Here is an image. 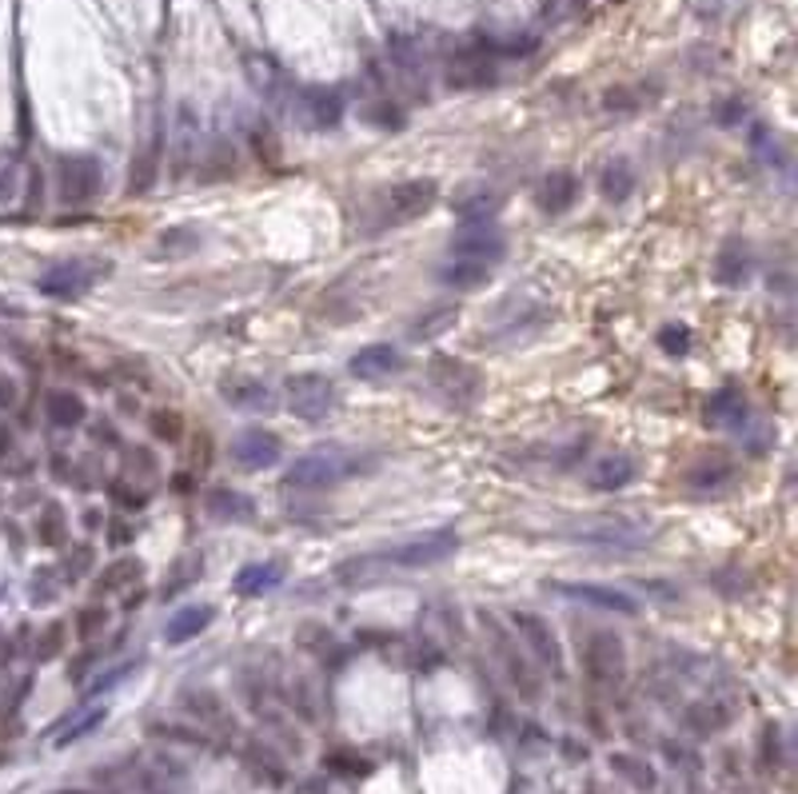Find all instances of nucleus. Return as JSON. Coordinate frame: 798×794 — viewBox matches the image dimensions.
I'll return each mask as SVG.
<instances>
[{"label": "nucleus", "instance_id": "1", "mask_svg": "<svg viewBox=\"0 0 798 794\" xmlns=\"http://www.w3.org/2000/svg\"><path fill=\"white\" fill-rule=\"evenodd\" d=\"M352 472H356V456H352V451L319 447V451L300 456V460L283 472V484L295 487V491H324V487L344 484Z\"/></svg>", "mask_w": 798, "mask_h": 794}, {"label": "nucleus", "instance_id": "2", "mask_svg": "<svg viewBox=\"0 0 798 794\" xmlns=\"http://www.w3.org/2000/svg\"><path fill=\"white\" fill-rule=\"evenodd\" d=\"M455 547H459V535L440 527V532H423L416 539H407V543H395L392 551H383V555H371L380 567H404V572H416V567H435L443 559L455 555Z\"/></svg>", "mask_w": 798, "mask_h": 794}, {"label": "nucleus", "instance_id": "3", "mask_svg": "<svg viewBox=\"0 0 798 794\" xmlns=\"http://www.w3.org/2000/svg\"><path fill=\"white\" fill-rule=\"evenodd\" d=\"M428 380L447 404H455V408H471V404H479V396H483V375H479L467 360H459V356H431Z\"/></svg>", "mask_w": 798, "mask_h": 794}, {"label": "nucleus", "instance_id": "4", "mask_svg": "<svg viewBox=\"0 0 798 794\" xmlns=\"http://www.w3.org/2000/svg\"><path fill=\"white\" fill-rule=\"evenodd\" d=\"M283 399H288V411H292L295 420L316 423V420H324V415H332L335 384L319 372H295V375H288V384H283Z\"/></svg>", "mask_w": 798, "mask_h": 794}, {"label": "nucleus", "instance_id": "5", "mask_svg": "<svg viewBox=\"0 0 798 794\" xmlns=\"http://www.w3.org/2000/svg\"><path fill=\"white\" fill-rule=\"evenodd\" d=\"M583 670H587L591 679L599 687H619L626 675V651L619 643V635L611 631H595L583 643Z\"/></svg>", "mask_w": 798, "mask_h": 794}, {"label": "nucleus", "instance_id": "6", "mask_svg": "<svg viewBox=\"0 0 798 794\" xmlns=\"http://www.w3.org/2000/svg\"><path fill=\"white\" fill-rule=\"evenodd\" d=\"M100 272H109V264L64 260V264H56V268H49V272L40 276V292L52 296V299H80L88 287L97 284V280H104Z\"/></svg>", "mask_w": 798, "mask_h": 794}, {"label": "nucleus", "instance_id": "7", "mask_svg": "<svg viewBox=\"0 0 798 794\" xmlns=\"http://www.w3.org/2000/svg\"><path fill=\"white\" fill-rule=\"evenodd\" d=\"M735 484H738V468L726 456H702L683 475V487L695 499H719L726 491H735Z\"/></svg>", "mask_w": 798, "mask_h": 794}, {"label": "nucleus", "instance_id": "8", "mask_svg": "<svg viewBox=\"0 0 798 794\" xmlns=\"http://www.w3.org/2000/svg\"><path fill=\"white\" fill-rule=\"evenodd\" d=\"M504 232L495 228L492 220H471L464 223V232L455 236L452 244V256H459V260H476L483 264V268H492L495 260H504Z\"/></svg>", "mask_w": 798, "mask_h": 794}, {"label": "nucleus", "instance_id": "9", "mask_svg": "<svg viewBox=\"0 0 798 794\" xmlns=\"http://www.w3.org/2000/svg\"><path fill=\"white\" fill-rule=\"evenodd\" d=\"M511 627L519 631V639L531 646V655L540 667H547L552 675H563V651H559V639L540 615H531V611H511Z\"/></svg>", "mask_w": 798, "mask_h": 794}, {"label": "nucleus", "instance_id": "10", "mask_svg": "<svg viewBox=\"0 0 798 794\" xmlns=\"http://www.w3.org/2000/svg\"><path fill=\"white\" fill-rule=\"evenodd\" d=\"M440 200V184L435 180H400L388 188V223H407L419 220L431 204Z\"/></svg>", "mask_w": 798, "mask_h": 794}, {"label": "nucleus", "instance_id": "11", "mask_svg": "<svg viewBox=\"0 0 798 794\" xmlns=\"http://www.w3.org/2000/svg\"><path fill=\"white\" fill-rule=\"evenodd\" d=\"M228 456H232L236 468H244V472H264V468H276V463H280L283 444L271 432H264V427H248V432H240L232 439Z\"/></svg>", "mask_w": 798, "mask_h": 794}, {"label": "nucleus", "instance_id": "12", "mask_svg": "<svg viewBox=\"0 0 798 794\" xmlns=\"http://www.w3.org/2000/svg\"><path fill=\"white\" fill-rule=\"evenodd\" d=\"M100 192V164L92 156H64L61 161V200L64 204H92Z\"/></svg>", "mask_w": 798, "mask_h": 794}, {"label": "nucleus", "instance_id": "13", "mask_svg": "<svg viewBox=\"0 0 798 794\" xmlns=\"http://www.w3.org/2000/svg\"><path fill=\"white\" fill-rule=\"evenodd\" d=\"M702 420H707V427H719V432H747V423H750L747 396H743L738 387H719V392L707 399Z\"/></svg>", "mask_w": 798, "mask_h": 794}, {"label": "nucleus", "instance_id": "14", "mask_svg": "<svg viewBox=\"0 0 798 794\" xmlns=\"http://www.w3.org/2000/svg\"><path fill=\"white\" fill-rule=\"evenodd\" d=\"M552 591L567 599H579V603H591V607L599 611H611V615H638V603L626 591L619 587H607V584H552Z\"/></svg>", "mask_w": 798, "mask_h": 794}, {"label": "nucleus", "instance_id": "15", "mask_svg": "<svg viewBox=\"0 0 798 794\" xmlns=\"http://www.w3.org/2000/svg\"><path fill=\"white\" fill-rule=\"evenodd\" d=\"M495 80V64L487 49H459L447 61V85L452 88H487Z\"/></svg>", "mask_w": 798, "mask_h": 794}, {"label": "nucleus", "instance_id": "16", "mask_svg": "<svg viewBox=\"0 0 798 794\" xmlns=\"http://www.w3.org/2000/svg\"><path fill=\"white\" fill-rule=\"evenodd\" d=\"M220 396L240 411H268L271 408V392L259 384L256 375L232 372L220 380Z\"/></svg>", "mask_w": 798, "mask_h": 794}, {"label": "nucleus", "instance_id": "17", "mask_svg": "<svg viewBox=\"0 0 798 794\" xmlns=\"http://www.w3.org/2000/svg\"><path fill=\"white\" fill-rule=\"evenodd\" d=\"M283 563H276V559H268V563H248V567H240L232 579V591L240 599H259L268 596V591H276V587L283 584Z\"/></svg>", "mask_w": 798, "mask_h": 794}, {"label": "nucleus", "instance_id": "18", "mask_svg": "<svg viewBox=\"0 0 798 794\" xmlns=\"http://www.w3.org/2000/svg\"><path fill=\"white\" fill-rule=\"evenodd\" d=\"M635 460L631 456H607V460L587 468V487L591 491H623L626 484H635Z\"/></svg>", "mask_w": 798, "mask_h": 794}, {"label": "nucleus", "instance_id": "19", "mask_svg": "<svg viewBox=\"0 0 798 794\" xmlns=\"http://www.w3.org/2000/svg\"><path fill=\"white\" fill-rule=\"evenodd\" d=\"M212 619H216V611H212L208 603H192V607H180L173 619H168V627H164V643H168V646L188 643V639H197V635L208 631Z\"/></svg>", "mask_w": 798, "mask_h": 794}, {"label": "nucleus", "instance_id": "20", "mask_svg": "<svg viewBox=\"0 0 798 794\" xmlns=\"http://www.w3.org/2000/svg\"><path fill=\"white\" fill-rule=\"evenodd\" d=\"M575 196H579V180L571 172H547L540 184H535V204H540L543 212H552V216L571 208Z\"/></svg>", "mask_w": 798, "mask_h": 794}, {"label": "nucleus", "instance_id": "21", "mask_svg": "<svg viewBox=\"0 0 798 794\" xmlns=\"http://www.w3.org/2000/svg\"><path fill=\"white\" fill-rule=\"evenodd\" d=\"M750 268H755V256H750V248L743 240H726L723 248H719V256H714V280L726 287L747 284Z\"/></svg>", "mask_w": 798, "mask_h": 794}, {"label": "nucleus", "instance_id": "22", "mask_svg": "<svg viewBox=\"0 0 798 794\" xmlns=\"http://www.w3.org/2000/svg\"><path fill=\"white\" fill-rule=\"evenodd\" d=\"M400 363H404L400 348H392V344H368V348H359L356 356H352V375H359V380H383V375H392Z\"/></svg>", "mask_w": 798, "mask_h": 794}, {"label": "nucleus", "instance_id": "23", "mask_svg": "<svg viewBox=\"0 0 798 794\" xmlns=\"http://www.w3.org/2000/svg\"><path fill=\"white\" fill-rule=\"evenodd\" d=\"M204 511H208L212 520L220 523H244L252 520V499L240 496V491H228V487H216V491H208L204 496Z\"/></svg>", "mask_w": 798, "mask_h": 794}, {"label": "nucleus", "instance_id": "24", "mask_svg": "<svg viewBox=\"0 0 798 794\" xmlns=\"http://www.w3.org/2000/svg\"><path fill=\"white\" fill-rule=\"evenodd\" d=\"M300 112H304V116H312V125H316V128H335V125H340V112H344V104H340V97H335V92H324V88H304V92H300Z\"/></svg>", "mask_w": 798, "mask_h": 794}, {"label": "nucleus", "instance_id": "25", "mask_svg": "<svg viewBox=\"0 0 798 794\" xmlns=\"http://www.w3.org/2000/svg\"><path fill=\"white\" fill-rule=\"evenodd\" d=\"M487 272H492V268H483V264H476V260H459V256H452V260L443 264L435 276H440V284L455 287V292H471V287L487 284Z\"/></svg>", "mask_w": 798, "mask_h": 794}, {"label": "nucleus", "instance_id": "26", "mask_svg": "<svg viewBox=\"0 0 798 794\" xmlns=\"http://www.w3.org/2000/svg\"><path fill=\"white\" fill-rule=\"evenodd\" d=\"M599 188H603V196L611 200V204H623V200H631V192H635V168H631V161L615 156V161L603 168Z\"/></svg>", "mask_w": 798, "mask_h": 794}, {"label": "nucleus", "instance_id": "27", "mask_svg": "<svg viewBox=\"0 0 798 794\" xmlns=\"http://www.w3.org/2000/svg\"><path fill=\"white\" fill-rule=\"evenodd\" d=\"M455 323V304H431L407 323V340H435L440 332H447Z\"/></svg>", "mask_w": 798, "mask_h": 794}, {"label": "nucleus", "instance_id": "28", "mask_svg": "<svg viewBox=\"0 0 798 794\" xmlns=\"http://www.w3.org/2000/svg\"><path fill=\"white\" fill-rule=\"evenodd\" d=\"M140 575H144V563H140V559H116V563H109V567L97 575V596L124 591V587H132Z\"/></svg>", "mask_w": 798, "mask_h": 794}, {"label": "nucleus", "instance_id": "29", "mask_svg": "<svg viewBox=\"0 0 798 794\" xmlns=\"http://www.w3.org/2000/svg\"><path fill=\"white\" fill-rule=\"evenodd\" d=\"M45 411H49V420L56 423V427H80L88 415L85 399L76 396V392H49Z\"/></svg>", "mask_w": 798, "mask_h": 794}, {"label": "nucleus", "instance_id": "30", "mask_svg": "<svg viewBox=\"0 0 798 794\" xmlns=\"http://www.w3.org/2000/svg\"><path fill=\"white\" fill-rule=\"evenodd\" d=\"M156 244L160 260H180V256H192L200 248V232L197 228H168V232H160Z\"/></svg>", "mask_w": 798, "mask_h": 794}, {"label": "nucleus", "instance_id": "31", "mask_svg": "<svg viewBox=\"0 0 798 794\" xmlns=\"http://www.w3.org/2000/svg\"><path fill=\"white\" fill-rule=\"evenodd\" d=\"M683 722H687V731H695V734H714L731 722V710L719 707V703H695V707L683 715Z\"/></svg>", "mask_w": 798, "mask_h": 794}, {"label": "nucleus", "instance_id": "32", "mask_svg": "<svg viewBox=\"0 0 798 794\" xmlns=\"http://www.w3.org/2000/svg\"><path fill=\"white\" fill-rule=\"evenodd\" d=\"M104 715H109V710L104 707H88V710H80V715H76L73 722H64L61 731H56V746H68V743H76V739H85V734H92L100 727V722H104Z\"/></svg>", "mask_w": 798, "mask_h": 794}, {"label": "nucleus", "instance_id": "33", "mask_svg": "<svg viewBox=\"0 0 798 794\" xmlns=\"http://www.w3.org/2000/svg\"><path fill=\"white\" fill-rule=\"evenodd\" d=\"M499 204H504V196L499 192H476V196L459 200V220L471 223V220H495V212H499Z\"/></svg>", "mask_w": 798, "mask_h": 794}, {"label": "nucleus", "instance_id": "34", "mask_svg": "<svg viewBox=\"0 0 798 794\" xmlns=\"http://www.w3.org/2000/svg\"><path fill=\"white\" fill-rule=\"evenodd\" d=\"M611 770L615 774H623L635 791H655V770L647 767V763H638V758L631 755H611Z\"/></svg>", "mask_w": 798, "mask_h": 794}, {"label": "nucleus", "instance_id": "35", "mask_svg": "<svg viewBox=\"0 0 798 794\" xmlns=\"http://www.w3.org/2000/svg\"><path fill=\"white\" fill-rule=\"evenodd\" d=\"M659 348L667 356H687L691 351V328L687 323H667L663 332H659Z\"/></svg>", "mask_w": 798, "mask_h": 794}, {"label": "nucleus", "instance_id": "36", "mask_svg": "<svg viewBox=\"0 0 798 794\" xmlns=\"http://www.w3.org/2000/svg\"><path fill=\"white\" fill-rule=\"evenodd\" d=\"M197 579H200V559H180V572H176L168 584L160 587V596H164V599L180 596V591H185L188 584H197Z\"/></svg>", "mask_w": 798, "mask_h": 794}, {"label": "nucleus", "instance_id": "37", "mask_svg": "<svg viewBox=\"0 0 798 794\" xmlns=\"http://www.w3.org/2000/svg\"><path fill=\"white\" fill-rule=\"evenodd\" d=\"M152 176H156V152H144L140 161H136V168L128 172V192H148L152 188Z\"/></svg>", "mask_w": 798, "mask_h": 794}, {"label": "nucleus", "instance_id": "38", "mask_svg": "<svg viewBox=\"0 0 798 794\" xmlns=\"http://www.w3.org/2000/svg\"><path fill=\"white\" fill-rule=\"evenodd\" d=\"M152 432H156V439H164V444H176V439L185 435V423H180L176 411H156V415H152Z\"/></svg>", "mask_w": 798, "mask_h": 794}, {"label": "nucleus", "instance_id": "39", "mask_svg": "<svg viewBox=\"0 0 798 794\" xmlns=\"http://www.w3.org/2000/svg\"><path fill=\"white\" fill-rule=\"evenodd\" d=\"M104 623H109L104 607H100V603H92V607H85L80 615H76V631H80V639H97V635L104 631Z\"/></svg>", "mask_w": 798, "mask_h": 794}, {"label": "nucleus", "instance_id": "40", "mask_svg": "<svg viewBox=\"0 0 798 794\" xmlns=\"http://www.w3.org/2000/svg\"><path fill=\"white\" fill-rule=\"evenodd\" d=\"M40 543H61V532H64V515L61 508H45V515H40Z\"/></svg>", "mask_w": 798, "mask_h": 794}, {"label": "nucleus", "instance_id": "41", "mask_svg": "<svg viewBox=\"0 0 798 794\" xmlns=\"http://www.w3.org/2000/svg\"><path fill=\"white\" fill-rule=\"evenodd\" d=\"M743 112H747V104H743L738 97H731V100H723V104H714V120H719L723 128H731V125L743 120Z\"/></svg>", "mask_w": 798, "mask_h": 794}, {"label": "nucleus", "instance_id": "42", "mask_svg": "<svg viewBox=\"0 0 798 794\" xmlns=\"http://www.w3.org/2000/svg\"><path fill=\"white\" fill-rule=\"evenodd\" d=\"M132 670H136V663H124V667L109 670V675H100L97 683H92V695H100V691H109V687H116V683H121V679H128Z\"/></svg>", "mask_w": 798, "mask_h": 794}, {"label": "nucleus", "instance_id": "43", "mask_svg": "<svg viewBox=\"0 0 798 794\" xmlns=\"http://www.w3.org/2000/svg\"><path fill=\"white\" fill-rule=\"evenodd\" d=\"M197 444L200 451L192 447V472H208V460H212V439L204 432H197Z\"/></svg>", "mask_w": 798, "mask_h": 794}, {"label": "nucleus", "instance_id": "44", "mask_svg": "<svg viewBox=\"0 0 798 794\" xmlns=\"http://www.w3.org/2000/svg\"><path fill=\"white\" fill-rule=\"evenodd\" d=\"M61 643H64V627H61V623H52V631L45 635V643H40L37 655H40V658H52V655H56V651H61Z\"/></svg>", "mask_w": 798, "mask_h": 794}, {"label": "nucleus", "instance_id": "45", "mask_svg": "<svg viewBox=\"0 0 798 794\" xmlns=\"http://www.w3.org/2000/svg\"><path fill=\"white\" fill-rule=\"evenodd\" d=\"M4 451H9V432L0 427V456H4Z\"/></svg>", "mask_w": 798, "mask_h": 794}, {"label": "nucleus", "instance_id": "46", "mask_svg": "<svg viewBox=\"0 0 798 794\" xmlns=\"http://www.w3.org/2000/svg\"><path fill=\"white\" fill-rule=\"evenodd\" d=\"M61 794H88V791H61Z\"/></svg>", "mask_w": 798, "mask_h": 794}]
</instances>
